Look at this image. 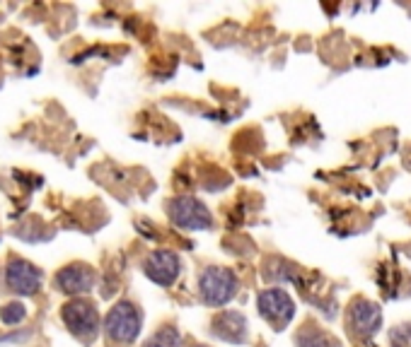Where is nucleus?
<instances>
[{"label":"nucleus","instance_id":"f257e3e1","mask_svg":"<svg viewBox=\"0 0 411 347\" xmlns=\"http://www.w3.org/2000/svg\"><path fill=\"white\" fill-rule=\"evenodd\" d=\"M140 326H143V316L131 301H119L111 306V311L106 314L104 331L106 338L116 345H128L138 338Z\"/></svg>","mask_w":411,"mask_h":347},{"label":"nucleus","instance_id":"f03ea898","mask_svg":"<svg viewBox=\"0 0 411 347\" xmlns=\"http://www.w3.org/2000/svg\"><path fill=\"white\" fill-rule=\"evenodd\" d=\"M238 287H240L238 277H235V272L228 268H206L199 282L201 299H204L208 306L228 304V301L238 294Z\"/></svg>","mask_w":411,"mask_h":347},{"label":"nucleus","instance_id":"7ed1b4c3","mask_svg":"<svg viewBox=\"0 0 411 347\" xmlns=\"http://www.w3.org/2000/svg\"><path fill=\"white\" fill-rule=\"evenodd\" d=\"M257 304H259V314L266 318L276 331L286 328L293 321V316H295V304H293V297L286 289H278V287L264 289L259 294Z\"/></svg>","mask_w":411,"mask_h":347},{"label":"nucleus","instance_id":"20e7f679","mask_svg":"<svg viewBox=\"0 0 411 347\" xmlns=\"http://www.w3.org/2000/svg\"><path fill=\"white\" fill-rule=\"evenodd\" d=\"M63 316V323L66 328L78 335L82 340H92L97 335V328H99V314L94 309V304L90 301H82V299H75V301H68L61 311Z\"/></svg>","mask_w":411,"mask_h":347},{"label":"nucleus","instance_id":"39448f33","mask_svg":"<svg viewBox=\"0 0 411 347\" xmlns=\"http://www.w3.org/2000/svg\"><path fill=\"white\" fill-rule=\"evenodd\" d=\"M170 217L177 227L182 229H208L213 225V217L208 213L204 203H199L196 198L182 196L177 201H172L170 206Z\"/></svg>","mask_w":411,"mask_h":347},{"label":"nucleus","instance_id":"423d86ee","mask_svg":"<svg viewBox=\"0 0 411 347\" xmlns=\"http://www.w3.org/2000/svg\"><path fill=\"white\" fill-rule=\"evenodd\" d=\"M382 326V311L380 306L368 299H356L348 306V331L358 338H370L380 331Z\"/></svg>","mask_w":411,"mask_h":347},{"label":"nucleus","instance_id":"0eeeda50","mask_svg":"<svg viewBox=\"0 0 411 347\" xmlns=\"http://www.w3.org/2000/svg\"><path fill=\"white\" fill-rule=\"evenodd\" d=\"M5 277H8L10 289L18 294H35L42 287V270L25 258H10Z\"/></svg>","mask_w":411,"mask_h":347},{"label":"nucleus","instance_id":"6e6552de","mask_svg":"<svg viewBox=\"0 0 411 347\" xmlns=\"http://www.w3.org/2000/svg\"><path fill=\"white\" fill-rule=\"evenodd\" d=\"M179 272H182V260L172 251H153L145 260V275L153 282L162 284V287L174 284Z\"/></svg>","mask_w":411,"mask_h":347},{"label":"nucleus","instance_id":"1a4fd4ad","mask_svg":"<svg viewBox=\"0 0 411 347\" xmlns=\"http://www.w3.org/2000/svg\"><path fill=\"white\" fill-rule=\"evenodd\" d=\"M56 287L66 294H85L94 287V270L85 263H70L56 275Z\"/></svg>","mask_w":411,"mask_h":347},{"label":"nucleus","instance_id":"9d476101","mask_svg":"<svg viewBox=\"0 0 411 347\" xmlns=\"http://www.w3.org/2000/svg\"><path fill=\"white\" fill-rule=\"evenodd\" d=\"M213 335H218L221 340H228V343H242L247 335V321L235 311L221 314L213 321Z\"/></svg>","mask_w":411,"mask_h":347},{"label":"nucleus","instance_id":"9b49d317","mask_svg":"<svg viewBox=\"0 0 411 347\" xmlns=\"http://www.w3.org/2000/svg\"><path fill=\"white\" fill-rule=\"evenodd\" d=\"M297 345L300 347H336L329 335H324L317 326H307L305 331L297 335Z\"/></svg>","mask_w":411,"mask_h":347},{"label":"nucleus","instance_id":"f8f14e48","mask_svg":"<svg viewBox=\"0 0 411 347\" xmlns=\"http://www.w3.org/2000/svg\"><path fill=\"white\" fill-rule=\"evenodd\" d=\"M179 343H182V335H179L177 328L165 326L162 331H157L153 338L148 340L145 347H179Z\"/></svg>","mask_w":411,"mask_h":347},{"label":"nucleus","instance_id":"ddd939ff","mask_svg":"<svg viewBox=\"0 0 411 347\" xmlns=\"http://www.w3.org/2000/svg\"><path fill=\"white\" fill-rule=\"evenodd\" d=\"M25 316H27V309H25V304H20V301L5 304L3 309H0V321H3L5 326H18V323L25 321Z\"/></svg>","mask_w":411,"mask_h":347},{"label":"nucleus","instance_id":"4468645a","mask_svg":"<svg viewBox=\"0 0 411 347\" xmlns=\"http://www.w3.org/2000/svg\"><path fill=\"white\" fill-rule=\"evenodd\" d=\"M390 347H411V323H402V326L392 328Z\"/></svg>","mask_w":411,"mask_h":347},{"label":"nucleus","instance_id":"2eb2a0df","mask_svg":"<svg viewBox=\"0 0 411 347\" xmlns=\"http://www.w3.org/2000/svg\"><path fill=\"white\" fill-rule=\"evenodd\" d=\"M196 347H204V345H196Z\"/></svg>","mask_w":411,"mask_h":347}]
</instances>
